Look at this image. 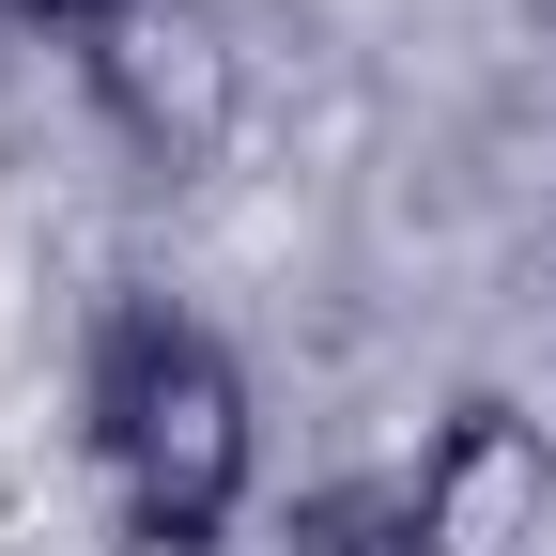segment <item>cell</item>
Instances as JSON below:
<instances>
[{
    "label": "cell",
    "mask_w": 556,
    "mask_h": 556,
    "mask_svg": "<svg viewBox=\"0 0 556 556\" xmlns=\"http://www.w3.org/2000/svg\"><path fill=\"white\" fill-rule=\"evenodd\" d=\"M78 433L124 495V541L155 556H217L248 479H263V417H248V371L217 325H186L170 294H124L93 325V371H78Z\"/></svg>",
    "instance_id": "1"
},
{
    "label": "cell",
    "mask_w": 556,
    "mask_h": 556,
    "mask_svg": "<svg viewBox=\"0 0 556 556\" xmlns=\"http://www.w3.org/2000/svg\"><path fill=\"white\" fill-rule=\"evenodd\" d=\"M78 78H93V109H109V139L139 170H217L232 155V124H248V47H232V16L217 0H124V16L78 47Z\"/></svg>",
    "instance_id": "2"
},
{
    "label": "cell",
    "mask_w": 556,
    "mask_h": 556,
    "mask_svg": "<svg viewBox=\"0 0 556 556\" xmlns=\"http://www.w3.org/2000/svg\"><path fill=\"white\" fill-rule=\"evenodd\" d=\"M402 495H417V541L433 556H556V433L526 402L464 387L433 417V448H417Z\"/></svg>",
    "instance_id": "3"
},
{
    "label": "cell",
    "mask_w": 556,
    "mask_h": 556,
    "mask_svg": "<svg viewBox=\"0 0 556 556\" xmlns=\"http://www.w3.org/2000/svg\"><path fill=\"white\" fill-rule=\"evenodd\" d=\"M294 556H433V541H417L402 479H325V495H294Z\"/></svg>",
    "instance_id": "4"
},
{
    "label": "cell",
    "mask_w": 556,
    "mask_h": 556,
    "mask_svg": "<svg viewBox=\"0 0 556 556\" xmlns=\"http://www.w3.org/2000/svg\"><path fill=\"white\" fill-rule=\"evenodd\" d=\"M0 16H16V31H62V47H93V31L124 16V0H0Z\"/></svg>",
    "instance_id": "5"
},
{
    "label": "cell",
    "mask_w": 556,
    "mask_h": 556,
    "mask_svg": "<svg viewBox=\"0 0 556 556\" xmlns=\"http://www.w3.org/2000/svg\"><path fill=\"white\" fill-rule=\"evenodd\" d=\"M541 309H556V248H541Z\"/></svg>",
    "instance_id": "6"
}]
</instances>
